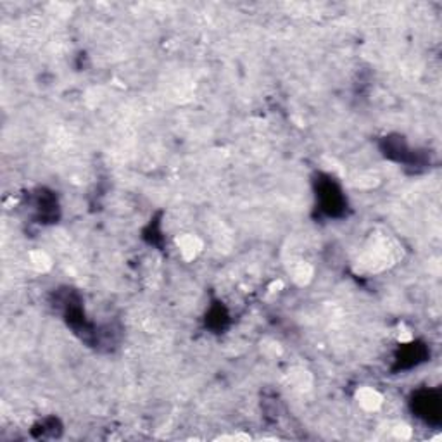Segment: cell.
<instances>
[{
	"mask_svg": "<svg viewBox=\"0 0 442 442\" xmlns=\"http://www.w3.org/2000/svg\"><path fill=\"white\" fill-rule=\"evenodd\" d=\"M357 401H359V404L363 406L364 409H368V411H375V409L380 408L382 396L378 394L375 389L364 387V389H361V391L357 392Z\"/></svg>",
	"mask_w": 442,
	"mask_h": 442,
	"instance_id": "6da1fadb",
	"label": "cell"
},
{
	"mask_svg": "<svg viewBox=\"0 0 442 442\" xmlns=\"http://www.w3.org/2000/svg\"><path fill=\"white\" fill-rule=\"evenodd\" d=\"M394 436L398 437V439H408V437L411 436V429L406 425H398L394 429Z\"/></svg>",
	"mask_w": 442,
	"mask_h": 442,
	"instance_id": "7a4b0ae2",
	"label": "cell"
}]
</instances>
